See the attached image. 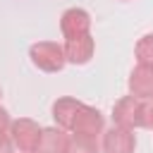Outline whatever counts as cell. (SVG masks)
Returning a JSON list of instances; mask_svg holds the SVG:
<instances>
[{
	"mask_svg": "<svg viewBox=\"0 0 153 153\" xmlns=\"http://www.w3.org/2000/svg\"><path fill=\"white\" fill-rule=\"evenodd\" d=\"M141 127L153 129V98L141 100Z\"/></svg>",
	"mask_w": 153,
	"mask_h": 153,
	"instance_id": "cell-13",
	"label": "cell"
},
{
	"mask_svg": "<svg viewBox=\"0 0 153 153\" xmlns=\"http://www.w3.org/2000/svg\"><path fill=\"white\" fill-rule=\"evenodd\" d=\"M29 57L31 62L43 69V72H60L65 67V53H62V45L53 43V41H38L29 48Z\"/></svg>",
	"mask_w": 153,
	"mask_h": 153,
	"instance_id": "cell-1",
	"label": "cell"
},
{
	"mask_svg": "<svg viewBox=\"0 0 153 153\" xmlns=\"http://www.w3.org/2000/svg\"><path fill=\"white\" fill-rule=\"evenodd\" d=\"M10 122H12V120H10L7 110H5V108H0V134H2L5 129H10Z\"/></svg>",
	"mask_w": 153,
	"mask_h": 153,
	"instance_id": "cell-15",
	"label": "cell"
},
{
	"mask_svg": "<svg viewBox=\"0 0 153 153\" xmlns=\"http://www.w3.org/2000/svg\"><path fill=\"white\" fill-rule=\"evenodd\" d=\"M79 100L76 98H69V96H62V98H57L55 103H53V120L57 122V127H62V129H69L72 127V120H74V115H76V110H79Z\"/></svg>",
	"mask_w": 153,
	"mask_h": 153,
	"instance_id": "cell-10",
	"label": "cell"
},
{
	"mask_svg": "<svg viewBox=\"0 0 153 153\" xmlns=\"http://www.w3.org/2000/svg\"><path fill=\"white\" fill-rule=\"evenodd\" d=\"M112 122L117 127H141V98L136 96H124L112 105Z\"/></svg>",
	"mask_w": 153,
	"mask_h": 153,
	"instance_id": "cell-4",
	"label": "cell"
},
{
	"mask_svg": "<svg viewBox=\"0 0 153 153\" xmlns=\"http://www.w3.org/2000/svg\"><path fill=\"white\" fill-rule=\"evenodd\" d=\"M72 134L74 136H86V139H98V134L103 131V115L91 108V105H79L74 120H72Z\"/></svg>",
	"mask_w": 153,
	"mask_h": 153,
	"instance_id": "cell-3",
	"label": "cell"
},
{
	"mask_svg": "<svg viewBox=\"0 0 153 153\" xmlns=\"http://www.w3.org/2000/svg\"><path fill=\"white\" fill-rule=\"evenodd\" d=\"M134 53H136V60L141 65H151L153 67V33H146L143 38H139Z\"/></svg>",
	"mask_w": 153,
	"mask_h": 153,
	"instance_id": "cell-12",
	"label": "cell"
},
{
	"mask_svg": "<svg viewBox=\"0 0 153 153\" xmlns=\"http://www.w3.org/2000/svg\"><path fill=\"white\" fill-rule=\"evenodd\" d=\"M88 26H91V19L84 10L79 7H69L62 12L60 17V31L65 38H72V36H81V33H88Z\"/></svg>",
	"mask_w": 153,
	"mask_h": 153,
	"instance_id": "cell-7",
	"label": "cell"
},
{
	"mask_svg": "<svg viewBox=\"0 0 153 153\" xmlns=\"http://www.w3.org/2000/svg\"><path fill=\"white\" fill-rule=\"evenodd\" d=\"M129 91L131 96L146 100V98H153V67L151 65H136L129 74Z\"/></svg>",
	"mask_w": 153,
	"mask_h": 153,
	"instance_id": "cell-8",
	"label": "cell"
},
{
	"mask_svg": "<svg viewBox=\"0 0 153 153\" xmlns=\"http://www.w3.org/2000/svg\"><path fill=\"white\" fill-rule=\"evenodd\" d=\"M62 53H65V60L74 62V65H84L91 60L93 55V38L88 33H81V36H72L65 41L62 45Z\"/></svg>",
	"mask_w": 153,
	"mask_h": 153,
	"instance_id": "cell-6",
	"label": "cell"
},
{
	"mask_svg": "<svg viewBox=\"0 0 153 153\" xmlns=\"http://www.w3.org/2000/svg\"><path fill=\"white\" fill-rule=\"evenodd\" d=\"M65 153H98L96 139H86V136H69L67 141V151Z\"/></svg>",
	"mask_w": 153,
	"mask_h": 153,
	"instance_id": "cell-11",
	"label": "cell"
},
{
	"mask_svg": "<svg viewBox=\"0 0 153 153\" xmlns=\"http://www.w3.org/2000/svg\"><path fill=\"white\" fill-rule=\"evenodd\" d=\"M0 153H12V139L5 131L0 134Z\"/></svg>",
	"mask_w": 153,
	"mask_h": 153,
	"instance_id": "cell-14",
	"label": "cell"
},
{
	"mask_svg": "<svg viewBox=\"0 0 153 153\" xmlns=\"http://www.w3.org/2000/svg\"><path fill=\"white\" fill-rule=\"evenodd\" d=\"M10 139L22 153H33L38 146V139H41V127L29 117L12 120L10 122Z\"/></svg>",
	"mask_w": 153,
	"mask_h": 153,
	"instance_id": "cell-2",
	"label": "cell"
},
{
	"mask_svg": "<svg viewBox=\"0 0 153 153\" xmlns=\"http://www.w3.org/2000/svg\"><path fill=\"white\" fill-rule=\"evenodd\" d=\"M67 141L69 136L65 134L62 127H48L41 129V139L33 153H65L67 151Z\"/></svg>",
	"mask_w": 153,
	"mask_h": 153,
	"instance_id": "cell-9",
	"label": "cell"
},
{
	"mask_svg": "<svg viewBox=\"0 0 153 153\" xmlns=\"http://www.w3.org/2000/svg\"><path fill=\"white\" fill-rule=\"evenodd\" d=\"M136 139L134 131L127 127H112L103 134V153H134Z\"/></svg>",
	"mask_w": 153,
	"mask_h": 153,
	"instance_id": "cell-5",
	"label": "cell"
}]
</instances>
